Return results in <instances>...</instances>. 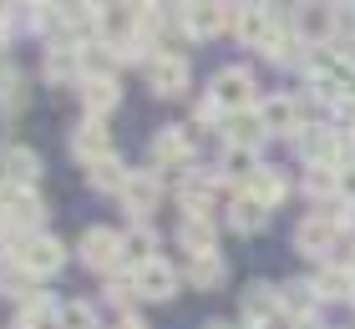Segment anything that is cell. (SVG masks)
<instances>
[{
  "label": "cell",
  "mask_w": 355,
  "mask_h": 329,
  "mask_svg": "<svg viewBox=\"0 0 355 329\" xmlns=\"http://www.w3.org/2000/svg\"><path fill=\"white\" fill-rule=\"evenodd\" d=\"M10 258H15V269L31 274V278H51V274H61V263H67V249H61L51 233H21L10 243Z\"/></svg>",
  "instance_id": "obj_1"
},
{
  "label": "cell",
  "mask_w": 355,
  "mask_h": 329,
  "mask_svg": "<svg viewBox=\"0 0 355 329\" xmlns=\"http://www.w3.org/2000/svg\"><path fill=\"white\" fill-rule=\"evenodd\" d=\"M82 263L92 274H117L127 263L122 233H112V228H87V233H82Z\"/></svg>",
  "instance_id": "obj_2"
},
{
  "label": "cell",
  "mask_w": 355,
  "mask_h": 329,
  "mask_svg": "<svg viewBox=\"0 0 355 329\" xmlns=\"http://www.w3.org/2000/svg\"><path fill=\"white\" fill-rule=\"evenodd\" d=\"M214 102L223 112H249L254 107V76H249V66H223V71H214Z\"/></svg>",
  "instance_id": "obj_3"
},
{
  "label": "cell",
  "mask_w": 355,
  "mask_h": 329,
  "mask_svg": "<svg viewBox=\"0 0 355 329\" xmlns=\"http://www.w3.org/2000/svg\"><path fill=\"white\" fill-rule=\"evenodd\" d=\"M41 71H46V81H56V87H67V81L82 87V81H87V56H82V46H76V41H56L51 51H46Z\"/></svg>",
  "instance_id": "obj_4"
},
{
  "label": "cell",
  "mask_w": 355,
  "mask_h": 329,
  "mask_svg": "<svg viewBox=\"0 0 355 329\" xmlns=\"http://www.w3.org/2000/svg\"><path fill=\"white\" fill-rule=\"evenodd\" d=\"M223 26H229L223 0H183V30L193 41H214Z\"/></svg>",
  "instance_id": "obj_5"
},
{
  "label": "cell",
  "mask_w": 355,
  "mask_h": 329,
  "mask_svg": "<svg viewBox=\"0 0 355 329\" xmlns=\"http://www.w3.org/2000/svg\"><path fill=\"white\" fill-rule=\"evenodd\" d=\"M295 243H300V254L325 258L335 243H340V223H335V213H315V218H304L295 228Z\"/></svg>",
  "instance_id": "obj_6"
},
{
  "label": "cell",
  "mask_w": 355,
  "mask_h": 329,
  "mask_svg": "<svg viewBox=\"0 0 355 329\" xmlns=\"http://www.w3.org/2000/svg\"><path fill=\"white\" fill-rule=\"evenodd\" d=\"M269 137V127L259 122V112H229L223 117V147H234V152H259Z\"/></svg>",
  "instance_id": "obj_7"
},
{
  "label": "cell",
  "mask_w": 355,
  "mask_h": 329,
  "mask_svg": "<svg viewBox=\"0 0 355 329\" xmlns=\"http://www.w3.org/2000/svg\"><path fill=\"white\" fill-rule=\"evenodd\" d=\"M153 168H178V172L193 168V137L183 127H163L153 137Z\"/></svg>",
  "instance_id": "obj_8"
},
{
  "label": "cell",
  "mask_w": 355,
  "mask_h": 329,
  "mask_svg": "<svg viewBox=\"0 0 355 329\" xmlns=\"http://www.w3.org/2000/svg\"><path fill=\"white\" fill-rule=\"evenodd\" d=\"M148 87L157 91V96H178L188 87V61L178 56V51H157L153 61H148Z\"/></svg>",
  "instance_id": "obj_9"
},
{
  "label": "cell",
  "mask_w": 355,
  "mask_h": 329,
  "mask_svg": "<svg viewBox=\"0 0 355 329\" xmlns=\"http://www.w3.org/2000/svg\"><path fill=\"white\" fill-rule=\"evenodd\" d=\"M137 294L142 299H153V304H163L178 294V269L168 258H148V263H137Z\"/></svg>",
  "instance_id": "obj_10"
},
{
  "label": "cell",
  "mask_w": 355,
  "mask_h": 329,
  "mask_svg": "<svg viewBox=\"0 0 355 329\" xmlns=\"http://www.w3.org/2000/svg\"><path fill=\"white\" fill-rule=\"evenodd\" d=\"M71 152L82 157L87 168H92V162H102V157H112V132H107V122L102 117H87L82 127L71 132Z\"/></svg>",
  "instance_id": "obj_11"
},
{
  "label": "cell",
  "mask_w": 355,
  "mask_h": 329,
  "mask_svg": "<svg viewBox=\"0 0 355 329\" xmlns=\"http://www.w3.org/2000/svg\"><path fill=\"white\" fill-rule=\"evenodd\" d=\"M254 112H259V122H264L269 132H279V137H300V127H304L295 96H264Z\"/></svg>",
  "instance_id": "obj_12"
},
{
  "label": "cell",
  "mask_w": 355,
  "mask_h": 329,
  "mask_svg": "<svg viewBox=\"0 0 355 329\" xmlns=\"http://www.w3.org/2000/svg\"><path fill=\"white\" fill-rule=\"evenodd\" d=\"M234 30H239V41H244V46H259V51H264V41L274 36V15L259 6V0H249V6L234 10Z\"/></svg>",
  "instance_id": "obj_13"
},
{
  "label": "cell",
  "mask_w": 355,
  "mask_h": 329,
  "mask_svg": "<svg viewBox=\"0 0 355 329\" xmlns=\"http://www.w3.org/2000/svg\"><path fill=\"white\" fill-rule=\"evenodd\" d=\"M117 197H122V208L132 213L137 223H148V213L157 208V172H132Z\"/></svg>",
  "instance_id": "obj_14"
},
{
  "label": "cell",
  "mask_w": 355,
  "mask_h": 329,
  "mask_svg": "<svg viewBox=\"0 0 355 329\" xmlns=\"http://www.w3.org/2000/svg\"><path fill=\"white\" fill-rule=\"evenodd\" d=\"M82 102H87V117H107V112L122 102V87H117L107 71H87V81H82Z\"/></svg>",
  "instance_id": "obj_15"
},
{
  "label": "cell",
  "mask_w": 355,
  "mask_h": 329,
  "mask_svg": "<svg viewBox=\"0 0 355 329\" xmlns=\"http://www.w3.org/2000/svg\"><path fill=\"white\" fill-rule=\"evenodd\" d=\"M0 213L10 218V228H41V218H46L41 197L31 193V188H15V193H6V197H0Z\"/></svg>",
  "instance_id": "obj_16"
},
{
  "label": "cell",
  "mask_w": 355,
  "mask_h": 329,
  "mask_svg": "<svg viewBox=\"0 0 355 329\" xmlns=\"http://www.w3.org/2000/svg\"><path fill=\"white\" fill-rule=\"evenodd\" d=\"M183 278H188L193 289H218L223 278H229V263H223V254H218V249H214V254H188Z\"/></svg>",
  "instance_id": "obj_17"
},
{
  "label": "cell",
  "mask_w": 355,
  "mask_h": 329,
  "mask_svg": "<svg viewBox=\"0 0 355 329\" xmlns=\"http://www.w3.org/2000/svg\"><path fill=\"white\" fill-rule=\"evenodd\" d=\"M279 314H284V304H279V289H269V284H254V289L244 294V319H249L254 329L274 324Z\"/></svg>",
  "instance_id": "obj_18"
},
{
  "label": "cell",
  "mask_w": 355,
  "mask_h": 329,
  "mask_svg": "<svg viewBox=\"0 0 355 329\" xmlns=\"http://www.w3.org/2000/svg\"><path fill=\"white\" fill-rule=\"evenodd\" d=\"M178 243L188 254H214V218L208 213H183L178 218Z\"/></svg>",
  "instance_id": "obj_19"
},
{
  "label": "cell",
  "mask_w": 355,
  "mask_h": 329,
  "mask_svg": "<svg viewBox=\"0 0 355 329\" xmlns=\"http://www.w3.org/2000/svg\"><path fill=\"white\" fill-rule=\"evenodd\" d=\"M264 223H269V208L259 203V197L239 193L234 203H229V228H234V233H259Z\"/></svg>",
  "instance_id": "obj_20"
},
{
  "label": "cell",
  "mask_w": 355,
  "mask_h": 329,
  "mask_svg": "<svg viewBox=\"0 0 355 329\" xmlns=\"http://www.w3.org/2000/svg\"><path fill=\"white\" fill-rule=\"evenodd\" d=\"M264 56H269V61H279V66L310 61V51L300 46V30H295V26H274V36L264 41Z\"/></svg>",
  "instance_id": "obj_21"
},
{
  "label": "cell",
  "mask_w": 355,
  "mask_h": 329,
  "mask_svg": "<svg viewBox=\"0 0 355 329\" xmlns=\"http://www.w3.org/2000/svg\"><path fill=\"white\" fill-rule=\"evenodd\" d=\"M310 284H315L320 299H350V294H355V274L345 269V263H325Z\"/></svg>",
  "instance_id": "obj_22"
},
{
  "label": "cell",
  "mask_w": 355,
  "mask_h": 329,
  "mask_svg": "<svg viewBox=\"0 0 355 329\" xmlns=\"http://www.w3.org/2000/svg\"><path fill=\"white\" fill-rule=\"evenodd\" d=\"M325 36L340 46H355V0H330L325 6Z\"/></svg>",
  "instance_id": "obj_23"
},
{
  "label": "cell",
  "mask_w": 355,
  "mask_h": 329,
  "mask_svg": "<svg viewBox=\"0 0 355 329\" xmlns=\"http://www.w3.org/2000/svg\"><path fill=\"white\" fill-rule=\"evenodd\" d=\"M0 162H6V177H10V183L36 188V177H41V157L31 152V147H10V152L0 157Z\"/></svg>",
  "instance_id": "obj_24"
},
{
  "label": "cell",
  "mask_w": 355,
  "mask_h": 329,
  "mask_svg": "<svg viewBox=\"0 0 355 329\" xmlns=\"http://www.w3.org/2000/svg\"><path fill=\"white\" fill-rule=\"evenodd\" d=\"M244 188H249V197H259L264 208H274V203H284V177L274 172V168H254V172L244 177Z\"/></svg>",
  "instance_id": "obj_25"
},
{
  "label": "cell",
  "mask_w": 355,
  "mask_h": 329,
  "mask_svg": "<svg viewBox=\"0 0 355 329\" xmlns=\"http://www.w3.org/2000/svg\"><path fill=\"white\" fill-rule=\"evenodd\" d=\"M279 304H284V314L300 324V319H310V314H315L320 294H315V284H284V289H279Z\"/></svg>",
  "instance_id": "obj_26"
},
{
  "label": "cell",
  "mask_w": 355,
  "mask_h": 329,
  "mask_svg": "<svg viewBox=\"0 0 355 329\" xmlns=\"http://www.w3.org/2000/svg\"><path fill=\"white\" fill-rule=\"evenodd\" d=\"M21 324H31V329H61V304L31 294V299H21Z\"/></svg>",
  "instance_id": "obj_27"
},
{
  "label": "cell",
  "mask_w": 355,
  "mask_h": 329,
  "mask_svg": "<svg viewBox=\"0 0 355 329\" xmlns=\"http://www.w3.org/2000/svg\"><path fill=\"white\" fill-rule=\"evenodd\" d=\"M127 177H132V172H127L117 157H102V162H92V168H87V183H92V188H102V193H122V188H127Z\"/></svg>",
  "instance_id": "obj_28"
},
{
  "label": "cell",
  "mask_w": 355,
  "mask_h": 329,
  "mask_svg": "<svg viewBox=\"0 0 355 329\" xmlns=\"http://www.w3.org/2000/svg\"><path fill=\"white\" fill-rule=\"evenodd\" d=\"M122 249H127V263H132V269H137V263H148V258H157L153 254V228L137 223L132 233H122Z\"/></svg>",
  "instance_id": "obj_29"
},
{
  "label": "cell",
  "mask_w": 355,
  "mask_h": 329,
  "mask_svg": "<svg viewBox=\"0 0 355 329\" xmlns=\"http://www.w3.org/2000/svg\"><path fill=\"white\" fill-rule=\"evenodd\" d=\"M61 329H102V324H96V309L92 304L71 299V304H61Z\"/></svg>",
  "instance_id": "obj_30"
},
{
  "label": "cell",
  "mask_w": 355,
  "mask_h": 329,
  "mask_svg": "<svg viewBox=\"0 0 355 329\" xmlns=\"http://www.w3.org/2000/svg\"><path fill=\"white\" fill-rule=\"evenodd\" d=\"M193 127H198V132H214V127H223V122H218V102H214V96L193 107Z\"/></svg>",
  "instance_id": "obj_31"
},
{
  "label": "cell",
  "mask_w": 355,
  "mask_h": 329,
  "mask_svg": "<svg viewBox=\"0 0 355 329\" xmlns=\"http://www.w3.org/2000/svg\"><path fill=\"white\" fill-rule=\"evenodd\" d=\"M335 197H345V208L355 203V162H350V168H340V193H335Z\"/></svg>",
  "instance_id": "obj_32"
},
{
  "label": "cell",
  "mask_w": 355,
  "mask_h": 329,
  "mask_svg": "<svg viewBox=\"0 0 355 329\" xmlns=\"http://www.w3.org/2000/svg\"><path fill=\"white\" fill-rule=\"evenodd\" d=\"M10 15H15V0H0V26H10Z\"/></svg>",
  "instance_id": "obj_33"
},
{
  "label": "cell",
  "mask_w": 355,
  "mask_h": 329,
  "mask_svg": "<svg viewBox=\"0 0 355 329\" xmlns=\"http://www.w3.org/2000/svg\"><path fill=\"white\" fill-rule=\"evenodd\" d=\"M117 329H148V324H142V319H132V314H122V319H117Z\"/></svg>",
  "instance_id": "obj_34"
},
{
  "label": "cell",
  "mask_w": 355,
  "mask_h": 329,
  "mask_svg": "<svg viewBox=\"0 0 355 329\" xmlns=\"http://www.w3.org/2000/svg\"><path fill=\"white\" fill-rule=\"evenodd\" d=\"M340 112H345V122H350V132H355V102H345Z\"/></svg>",
  "instance_id": "obj_35"
},
{
  "label": "cell",
  "mask_w": 355,
  "mask_h": 329,
  "mask_svg": "<svg viewBox=\"0 0 355 329\" xmlns=\"http://www.w3.org/2000/svg\"><path fill=\"white\" fill-rule=\"evenodd\" d=\"M345 269H350V274H355V243H350V254H345Z\"/></svg>",
  "instance_id": "obj_36"
},
{
  "label": "cell",
  "mask_w": 355,
  "mask_h": 329,
  "mask_svg": "<svg viewBox=\"0 0 355 329\" xmlns=\"http://www.w3.org/2000/svg\"><path fill=\"white\" fill-rule=\"evenodd\" d=\"M6 36H10V26H0V46H6Z\"/></svg>",
  "instance_id": "obj_37"
},
{
  "label": "cell",
  "mask_w": 355,
  "mask_h": 329,
  "mask_svg": "<svg viewBox=\"0 0 355 329\" xmlns=\"http://www.w3.org/2000/svg\"><path fill=\"white\" fill-rule=\"evenodd\" d=\"M295 6H320V0H295Z\"/></svg>",
  "instance_id": "obj_38"
},
{
  "label": "cell",
  "mask_w": 355,
  "mask_h": 329,
  "mask_svg": "<svg viewBox=\"0 0 355 329\" xmlns=\"http://www.w3.org/2000/svg\"><path fill=\"white\" fill-rule=\"evenodd\" d=\"M10 329H31V324H21V319H15V324H10Z\"/></svg>",
  "instance_id": "obj_39"
},
{
  "label": "cell",
  "mask_w": 355,
  "mask_h": 329,
  "mask_svg": "<svg viewBox=\"0 0 355 329\" xmlns=\"http://www.w3.org/2000/svg\"><path fill=\"white\" fill-rule=\"evenodd\" d=\"M208 329H229V324H208Z\"/></svg>",
  "instance_id": "obj_40"
},
{
  "label": "cell",
  "mask_w": 355,
  "mask_h": 329,
  "mask_svg": "<svg viewBox=\"0 0 355 329\" xmlns=\"http://www.w3.org/2000/svg\"><path fill=\"white\" fill-rule=\"evenodd\" d=\"M350 304H355V294H350Z\"/></svg>",
  "instance_id": "obj_41"
}]
</instances>
